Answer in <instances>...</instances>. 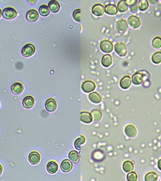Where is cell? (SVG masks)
Listing matches in <instances>:
<instances>
[{
	"instance_id": "1",
	"label": "cell",
	"mask_w": 161,
	"mask_h": 181,
	"mask_svg": "<svg viewBox=\"0 0 161 181\" xmlns=\"http://www.w3.org/2000/svg\"><path fill=\"white\" fill-rule=\"evenodd\" d=\"M36 52L35 46L31 43L26 44L22 48L21 53L25 57H29L33 55Z\"/></svg>"
},
{
	"instance_id": "2",
	"label": "cell",
	"mask_w": 161,
	"mask_h": 181,
	"mask_svg": "<svg viewBox=\"0 0 161 181\" xmlns=\"http://www.w3.org/2000/svg\"><path fill=\"white\" fill-rule=\"evenodd\" d=\"M16 10L12 7L5 8L2 12V16L5 19H12L15 18L17 16Z\"/></svg>"
},
{
	"instance_id": "3",
	"label": "cell",
	"mask_w": 161,
	"mask_h": 181,
	"mask_svg": "<svg viewBox=\"0 0 161 181\" xmlns=\"http://www.w3.org/2000/svg\"><path fill=\"white\" fill-rule=\"evenodd\" d=\"M95 88L96 84L92 81H85L82 84V90L86 93L92 92L95 90Z\"/></svg>"
},
{
	"instance_id": "4",
	"label": "cell",
	"mask_w": 161,
	"mask_h": 181,
	"mask_svg": "<svg viewBox=\"0 0 161 181\" xmlns=\"http://www.w3.org/2000/svg\"><path fill=\"white\" fill-rule=\"evenodd\" d=\"M115 51L119 56L122 57L125 56L127 53L126 46L123 43H118L115 44Z\"/></svg>"
},
{
	"instance_id": "5",
	"label": "cell",
	"mask_w": 161,
	"mask_h": 181,
	"mask_svg": "<svg viewBox=\"0 0 161 181\" xmlns=\"http://www.w3.org/2000/svg\"><path fill=\"white\" fill-rule=\"evenodd\" d=\"M100 49L103 53H110L113 50V45L110 41H103L100 43Z\"/></svg>"
},
{
	"instance_id": "6",
	"label": "cell",
	"mask_w": 161,
	"mask_h": 181,
	"mask_svg": "<svg viewBox=\"0 0 161 181\" xmlns=\"http://www.w3.org/2000/svg\"><path fill=\"white\" fill-rule=\"evenodd\" d=\"M128 23L130 28L133 29L138 28L141 25L140 19L136 16H130L128 19Z\"/></svg>"
},
{
	"instance_id": "7",
	"label": "cell",
	"mask_w": 161,
	"mask_h": 181,
	"mask_svg": "<svg viewBox=\"0 0 161 181\" xmlns=\"http://www.w3.org/2000/svg\"><path fill=\"white\" fill-rule=\"evenodd\" d=\"M45 107L49 112H53L57 108V102L53 98H49L45 102Z\"/></svg>"
},
{
	"instance_id": "8",
	"label": "cell",
	"mask_w": 161,
	"mask_h": 181,
	"mask_svg": "<svg viewBox=\"0 0 161 181\" xmlns=\"http://www.w3.org/2000/svg\"><path fill=\"white\" fill-rule=\"evenodd\" d=\"M23 106L27 109L32 108L35 103V100L34 97L31 95L26 96L23 100Z\"/></svg>"
},
{
	"instance_id": "9",
	"label": "cell",
	"mask_w": 161,
	"mask_h": 181,
	"mask_svg": "<svg viewBox=\"0 0 161 181\" xmlns=\"http://www.w3.org/2000/svg\"><path fill=\"white\" fill-rule=\"evenodd\" d=\"M28 160L30 164L32 165H37L39 163L41 160L40 154L38 152L34 151L29 154Z\"/></svg>"
},
{
	"instance_id": "10",
	"label": "cell",
	"mask_w": 161,
	"mask_h": 181,
	"mask_svg": "<svg viewBox=\"0 0 161 181\" xmlns=\"http://www.w3.org/2000/svg\"><path fill=\"white\" fill-rule=\"evenodd\" d=\"M128 28L127 22L124 19H121L116 23V29L119 33H125L127 31Z\"/></svg>"
},
{
	"instance_id": "11",
	"label": "cell",
	"mask_w": 161,
	"mask_h": 181,
	"mask_svg": "<svg viewBox=\"0 0 161 181\" xmlns=\"http://www.w3.org/2000/svg\"><path fill=\"white\" fill-rule=\"evenodd\" d=\"M124 132L128 137L133 138L136 137L137 134V131L135 127L132 125H129L125 128Z\"/></svg>"
},
{
	"instance_id": "12",
	"label": "cell",
	"mask_w": 161,
	"mask_h": 181,
	"mask_svg": "<svg viewBox=\"0 0 161 181\" xmlns=\"http://www.w3.org/2000/svg\"><path fill=\"white\" fill-rule=\"evenodd\" d=\"M73 163L68 159H64L61 163V169L64 173L70 172L73 168Z\"/></svg>"
},
{
	"instance_id": "13",
	"label": "cell",
	"mask_w": 161,
	"mask_h": 181,
	"mask_svg": "<svg viewBox=\"0 0 161 181\" xmlns=\"http://www.w3.org/2000/svg\"><path fill=\"white\" fill-rule=\"evenodd\" d=\"M91 12L92 14L96 16H101L104 13V7L100 3L96 4L92 7Z\"/></svg>"
},
{
	"instance_id": "14",
	"label": "cell",
	"mask_w": 161,
	"mask_h": 181,
	"mask_svg": "<svg viewBox=\"0 0 161 181\" xmlns=\"http://www.w3.org/2000/svg\"><path fill=\"white\" fill-rule=\"evenodd\" d=\"M80 120L83 123L90 124L92 122L93 118L91 113L87 111H83L80 113Z\"/></svg>"
},
{
	"instance_id": "15",
	"label": "cell",
	"mask_w": 161,
	"mask_h": 181,
	"mask_svg": "<svg viewBox=\"0 0 161 181\" xmlns=\"http://www.w3.org/2000/svg\"><path fill=\"white\" fill-rule=\"evenodd\" d=\"M12 92L16 95L21 94L24 90V86L20 82H16L11 87Z\"/></svg>"
},
{
	"instance_id": "16",
	"label": "cell",
	"mask_w": 161,
	"mask_h": 181,
	"mask_svg": "<svg viewBox=\"0 0 161 181\" xmlns=\"http://www.w3.org/2000/svg\"><path fill=\"white\" fill-rule=\"evenodd\" d=\"M26 18H27V19L30 22H35L38 19V13L35 10H29L27 13Z\"/></svg>"
},
{
	"instance_id": "17",
	"label": "cell",
	"mask_w": 161,
	"mask_h": 181,
	"mask_svg": "<svg viewBox=\"0 0 161 181\" xmlns=\"http://www.w3.org/2000/svg\"><path fill=\"white\" fill-rule=\"evenodd\" d=\"M47 170L51 174H54L58 171L59 166L55 161H51L47 164Z\"/></svg>"
},
{
	"instance_id": "18",
	"label": "cell",
	"mask_w": 161,
	"mask_h": 181,
	"mask_svg": "<svg viewBox=\"0 0 161 181\" xmlns=\"http://www.w3.org/2000/svg\"><path fill=\"white\" fill-rule=\"evenodd\" d=\"M48 8L51 13H56L60 11L61 6L58 2L55 0H52L48 3Z\"/></svg>"
},
{
	"instance_id": "19",
	"label": "cell",
	"mask_w": 161,
	"mask_h": 181,
	"mask_svg": "<svg viewBox=\"0 0 161 181\" xmlns=\"http://www.w3.org/2000/svg\"><path fill=\"white\" fill-rule=\"evenodd\" d=\"M131 80L130 77L129 76H125L120 80V87L123 89H128L131 85Z\"/></svg>"
},
{
	"instance_id": "20",
	"label": "cell",
	"mask_w": 161,
	"mask_h": 181,
	"mask_svg": "<svg viewBox=\"0 0 161 181\" xmlns=\"http://www.w3.org/2000/svg\"><path fill=\"white\" fill-rule=\"evenodd\" d=\"M143 75L139 72H136L132 76V83L135 85H139L143 81Z\"/></svg>"
},
{
	"instance_id": "21",
	"label": "cell",
	"mask_w": 161,
	"mask_h": 181,
	"mask_svg": "<svg viewBox=\"0 0 161 181\" xmlns=\"http://www.w3.org/2000/svg\"><path fill=\"white\" fill-rule=\"evenodd\" d=\"M105 12L110 15H115L117 13V8L115 5L109 4L105 7Z\"/></svg>"
},
{
	"instance_id": "22",
	"label": "cell",
	"mask_w": 161,
	"mask_h": 181,
	"mask_svg": "<svg viewBox=\"0 0 161 181\" xmlns=\"http://www.w3.org/2000/svg\"><path fill=\"white\" fill-rule=\"evenodd\" d=\"M112 58L110 55H105L102 58L101 64L104 67L108 68L110 66L112 63Z\"/></svg>"
},
{
	"instance_id": "23",
	"label": "cell",
	"mask_w": 161,
	"mask_h": 181,
	"mask_svg": "<svg viewBox=\"0 0 161 181\" xmlns=\"http://www.w3.org/2000/svg\"><path fill=\"white\" fill-rule=\"evenodd\" d=\"M89 99L90 102L94 103H99L102 101V98L100 95L97 92H93L89 95Z\"/></svg>"
},
{
	"instance_id": "24",
	"label": "cell",
	"mask_w": 161,
	"mask_h": 181,
	"mask_svg": "<svg viewBox=\"0 0 161 181\" xmlns=\"http://www.w3.org/2000/svg\"><path fill=\"white\" fill-rule=\"evenodd\" d=\"M68 158L73 163H78L80 161V157L78 153L75 150H71L68 154Z\"/></svg>"
},
{
	"instance_id": "25",
	"label": "cell",
	"mask_w": 161,
	"mask_h": 181,
	"mask_svg": "<svg viewBox=\"0 0 161 181\" xmlns=\"http://www.w3.org/2000/svg\"><path fill=\"white\" fill-rule=\"evenodd\" d=\"M134 164L129 160L125 161L123 165V169L126 173H129L132 171L134 169Z\"/></svg>"
},
{
	"instance_id": "26",
	"label": "cell",
	"mask_w": 161,
	"mask_h": 181,
	"mask_svg": "<svg viewBox=\"0 0 161 181\" xmlns=\"http://www.w3.org/2000/svg\"><path fill=\"white\" fill-rule=\"evenodd\" d=\"M158 178V174L156 172L151 171L145 175L144 179L145 181H157Z\"/></svg>"
},
{
	"instance_id": "27",
	"label": "cell",
	"mask_w": 161,
	"mask_h": 181,
	"mask_svg": "<svg viewBox=\"0 0 161 181\" xmlns=\"http://www.w3.org/2000/svg\"><path fill=\"white\" fill-rule=\"evenodd\" d=\"M117 8H118V11L120 13H125L126 12L128 9V3H127V2L124 0L120 1L118 3Z\"/></svg>"
},
{
	"instance_id": "28",
	"label": "cell",
	"mask_w": 161,
	"mask_h": 181,
	"mask_svg": "<svg viewBox=\"0 0 161 181\" xmlns=\"http://www.w3.org/2000/svg\"><path fill=\"white\" fill-rule=\"evenodd\" d=\"M85 138L83 135H81L78 138H77L76 141H75V143H74L76 149H78V150H80V148H81V145L84 144L85 143Z\"/></svg>"
},
{
	"instance_id": "29",
	"label": "cell",
	"mask_w": 161,
	"mask_h": 181,
	"mask_svg": "<svg viewBox=\"0 0 161 181\" xmlns=\"http://www.w3.org/2000/svg\"><path fill=\"white\" fill-rule=\"evenodd\" d=\"M91 114L92 118L95 121H99L100 120L102 117V113L100 110L98 109H94L91 111Z\"/></svg>"
},
{
	"instance_id": "30",
	"label": "cell",
	"mask_w": 161,
	"mask_h": 181,
	"mask_svg": "<svg viewBox=\"0 0 161 181\" xmlns=\"http://www.w3.org/2000/svg\"><path fill=\"white\" fill-rule=\"evenodd\" d=\"M152 62L155 64H158L161 63V52H157L153 54L151 58Z\"/></svg>"
},
{
	"instance_id": "31",
	"label": "cell",
	"mask_w": 161,
	"mask_h": 181,
	"mask_svg": "<svg viewBox=\"0 0 161 181\" xmlns=\"http://www.w3.org/2000/svg\"><path fill=\"white\" fill-rule=\"evenodd\" d=\"M40 14L42 17H47L49 15L50 12L48 6L46 5H42L39 9Z\"/></svg>"
},
{
	"instance_id": "32",
	"label": "cell",
	"mask_w": 161,
	"mask_h": 181,
	"mask_svg": "<svg viewBox=\"0 0 161 181\" xmlns=\"http://www.w3.org/2000/svg\"><path fill=\"white\" fill-rule=\"evenodd\" d=\"M149 7V3L148 1L140 0L139 2V9L141 12H144L148 10Z\"/></svg>"
},
{
	"instance_id": "33",
	"label": "cell",
	"mask_w": 161,
	"mask_h": 181,
	"mask_svg": "<svg viewBox=\"0 0 161 181\" xmlns=\"http://www.w3.org/2000/svg\"><path fill=\"white\" fill-rule=\"evenodd\" d=\"M129 3V8L130 12L133 13H136L138 11L137 1H130Z\"/></svg>"
},
{
	"instance_id": "34",
	"label": "cell",
	"mask_w": 161,
	"mask_h": 181,
	"mask_svg": "<svg viewBox=\"0 0 161 181\" xmlns=\"http://www.w3.org/2000/svg\"><path fill=\"white\" fill-rule=\"evenodd\" d=\"M137 179L138 174L135 172H130L127 175V180L128 181H137Z\"/></svg>"
},
{
	"instance_id": "35",
	"label": "cell",
	"mask_w": 161,
	"mask_h": 181,
	"mask_svg": "<svg viewBox=\"0 0 161 181\" xmlns=\"http://www.w3.org/2000/svg\"><path fill=\"white\" fill-rule=\"evenodd\" d=\"M152 45L155 49H159L161 47V38L155 37L152 41Z\"/></svg>"
},
{
	"instance_id": "36",
	"label": "cell",
	"mask_w": 161,
	"mask_h": 181,
	"mask_svg": "<svg viewBox=\"0 0 161 181\" xmlns=\"http://www.w3.org/2000/svg\"><path fill=\"white\" fill-rule=\"evenodd\" d=\"M80 9H76L75 10L73 13V17L74 19L77 22H80L81 21V18H80Z\"/></svg>"
},
{
	"instance_id": "37",
	"label": "cell",
	"mask_w": 161,
	"mask_h": 181,
	"mask_svg": "<svg viewBox=\"0 0 161 181\" xmlns=\"http://www.w3.org/2000/svg\"><path fill=\"white\" fill-rule=\"evenodd\" d=\"M157 167L158 169L161 171V158H160L157 162Z\"/></svg>"
},
{
	"instance_id": "38",
	"label": "cell",
	"mask_w": 161,
	"mask_h": 181,
	"mask_svg": "<svg viewBox=\"0 0 161 181\" xmlns=\"http://www.w3.org/2000/svg\"><path fill=\"white\" fill-rule=\"evenodd\" d=\"M149 2L152 5H155L157 3V1H155V0H150Z\"/></svg>"
},
{
	"instance_id": "39",
	"label": "cell",
	"mask_w": 161,
	"mask_h": 181,
	"mask_svg": "<svg viewBox=\"0 0 161 181\" xmlns=\"http://www.w3.org/2000/svg\"><path fill=\"white\" fill-rule=\"evenodd\" d=\"M2 171H3V167L2 165L0 164V175H1Z\"/></svg>"
},
{
	"instance_id": "40",
	"label": "cell",
	"mask_w": 161,
	"mask_h": 181,
	"mask_svg": "<svg viewBox=\"0 0 161 181\" xmlns=\"http://www.w3.org/2000/svg\"><path fill=\"white\" fill-rule=\"evenodd\" d=\"M2 14V11L1 9H0V18L1 17Z\"/></svg>"
},
{
	"instance_id": "41",
	"label": "cell",
	"mask_w": 161,
	"mask_h": 181,
	"mask_svg": "<svg viewBox=\"0 0 161 181\" xmlns=\"http://www.w3.org/2000/svg\"><path fill=\"white\" fill-rule=\"evenodd\" d=\"M0 106H1V103H0Z\"/></svg>"
}]
</instances>
